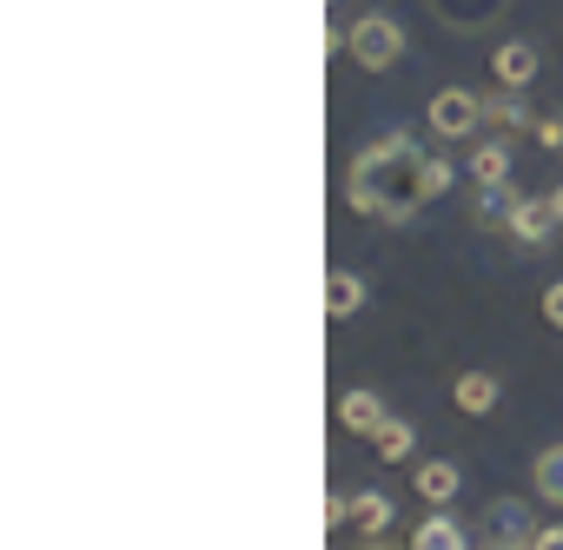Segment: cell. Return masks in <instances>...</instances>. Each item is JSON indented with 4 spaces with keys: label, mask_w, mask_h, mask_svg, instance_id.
<instances>
[{
    "label": "cell",
    "mask_w": 563,
    "mask_h": 550,
    "mask_svg": "<svg viewBox=\"0 0 563 550\" xmlns=\"http://www.w3.org/2000/svg\"><path fill=\"white\" fill-rule=\"evenodd\" d=\"M490 74H497V87H530L537 80V47L530 41H504L497 61H490Z\"/></svg>",
    "instance_id": "7"
},
{
    "label": "cell",
    "mask_w": 563,
    "mask_h": 550,
    "mask_svg": "<svg viewBox=\"0 0 563 550\" xmlns=\"http://www.w3.org/2000/svg\"><path fill=\"white\" fill-rule=\"evenodd\" d=\"M530 537H537V524H530L523 497H497V504H484V517H477V543L510 550V543H530Z\"/></svg>",
    "instance_id": "3"
},
{
    "label": "cell",
    "mask_w": 563,
    "mask_h": 550,
    "mask_svg": "<svg viewBox=\"0 0 563 550\" xmlns=\"http://www.w3.org/2000/svg\"><path fill=\"white\" fill-rule=\"evenodd\" d=\"M431 14H438L444 28L471 34V28H484V21H497V14H504V0H431Z\"/></svg>",
    "instance_id": "9"
},
{
    "label": "cell",
    "mask_w": 563,
    "mask_h": 550,
    "mask_svg": "<svg viewBox=\"0 0 563 550\" xmlns=\"http://www.w3.org/2000/svg\"><path fill=\"white\" fill-rule=\"evenodd\" d=\"M543 319H550V326H556V332H563V279H556V286H550V293H543Z\"/></svg>",
    "instance_id": "19"
},
{
    "label": "cell",
    "mask_w": 563,
    "mask_h": 550,
    "mask_svg": "<svg viewBox=\"0 0 563 550\" xmlns=\"http://www.w3.org/2000/svg\"><path fill=\"white\" fill-rule=\"evenodd\" d=\"M550 206H556V219H563V186H550Z\"/></svg>",
    "instance_id": "22"
},
{
    "label": "cell",
    "mask_w": 563,
    "mask_h": 550,
    "mask_svg": "<svg viewBox=\"0 0 563 550\" xmlns=\"http://www.w3.org/2000/svg\"><path fill=\"white\" fill-rule=\"evenodd\" d=\"M424 160L411 133H385L372 140L352 166H345V206L365 212V219H385V226H405L431 193H424Z\"/></svg>",
    "instance_id": "1"
},
{
    "label": "cell",
    "mask_w": 563,
    "mask_h": 550,
    "mask_svg": "<svg viewBox=\"0 0 563 550\" xmlns=\"http://www.w3.org/2000/svg\"><path fill=\"white\" fill-rule=\"evenodd\" d=\"M345 54H352L365 74H385V67L405 61V28H398L391 14H365V21L345 34Z\"/></svg>",
    "instance_id": "2"
},
{
    "label": "cell",
    "mask_w": 563,
    "mask_h": 550,
    "mask_svg": "<svg viewBox=\"0 0 563 550\" xmlns=\"http://www.w3.org/2000/svg\"><path fill=\"white\" fill-rule=\"evenodd\" d=\"M352 524H358L365 537L385 530V524H391V497H385V491H358V497H352Z\"/></svg>",
    "instance_id": "15"
},
{
    "label": "cell",
    "mask_w": 563,
    "mask_h": 550,
    "mask_svg": "<svg viewBox=\"0 0 563 550\" xmlns=\"http://www.w3.org/2000/svg\"><path fill=\"white\" fill-rule=\"evenodd\" d=\"M339 425L358 431V438H378V431L391 425V411H385L378 392H345V398H339Z\"/></svg>",
    "instance_id": "6"
},
{
    "label": "cell",
    "mask_w": 563,
    "mask_h": 550,
    "mask_svg": "<svg viewBox=\"0 0 563 550\" xmlns=\"http://www.w3.org/2000/svg\"><path fill=\"white\" fill-rule=\"evenodd\" d=\"M451 405L471 411V418H484V411L497 405V378H490V372H464V378L451 385Z\"/></svg>",
    "instance_id": "10"
},
{
    "label": "cell",
    "mask_w": 563,
    "mask_h": 550,
    "mask_svg": "<svg viewBox=\"0 0 563 550\" xmlns=\"http://www.w3.org/2000/svg\"><path fill=\"white\" fill-rule=\"evenodd\" d=\"M477 120H484V100L464 94V87H444V94L431 100V133H438V140H471Z\"/></svg>",
    "instance_id": "4"
},
{
    "label": "cell",
    "mask_w": 563,
    "mask_h": 550,
    "mask_svg": "<svg viewBox=\"0 0 563 550\" xmlns=\"http://www.w3.org/2000/svg\"><path fill=\"white\" fill-rule=\"evenodd\" d=\"M556 226H563V219H556V206H550V199H517V206H510V219H504V232H510L517 245H530V252H543Z\"/></svg>",
    "instance_id": "5"
},
{
    "label": "cell",
    "mask_w": 563,
    "mask_h": 550,
    "mask_svg": "<svg viewBox=\"0 0 563 550\" xmlns=\"http://www.w3.org/2000/svg\"><path fill=\"white\" fill-rule=\"evenodd\" d=\"M451 179H457V173H451V160H438V153H431V160H424V193L438 199V193H451Z\"/></svg>",
    "instance_id": "18"
},
{
    "label": "cell",
    "mask_w": 563,
    "mask_h": 550,
    "mask_svg": "<svg viewBox=\"0 0 563 550\" xmlns=\"http://www.w3.org/2000/svg\"><path fill=\"white\" fill-rule=\"evenodd\" d=\"M372 444H378V458H385V464H405V458H411V444H418V431H411L405 418H391Z\"/></svg>",
    "instance_id": "17"
},
{
    "label": "cell",
    "mask_w": 563,
    "mask_h": 550,
    "mask_svg": "<svg viewBox=\"0 0 563 550\" xmlns=\"http://www.w3.org/2000/svg\"><path fill=\"white\" fill-rule=\"evenodd\" d=\"M530 484H537V497H543V504H563V444H543V451H537Z\"/></svg>",
    "instance_id": "13"
},
{
    "label": "cell",
    "mask_w": 563,
    "mask_h": 550,
    "mask_svg": "<svg viewBox=\"0 0 563 550\" xmlns=\"http://www.w3.org/2000/svg\"><path fill=\"white\" fill-rule=\"evenodd\" d=\"M484 120H497V127H530V113H523V100H517V87H497L490 100H484Z\"/></svg>",
    "instance_id": "16"
},
{
    "label": "cell",
    "mask_w": 563,
    "mask_h": 550,
    "mask_svg": "<svg viewBox=\"0 0 563 550\" xmlns=\"http://www.w3.org/2000/svg\"><path fill=\"white\" fill-rule=\"evenodd\" d=\"M325 312H332V319H352V312H365V272H345V265H332V279H325Z\"/></svg>",
    "instance_id": "8"
},
{
    "label": "cell",
    "mask_w": 563,
    "mask_h": 550,
    "mask_svg": "<svg viewBox=\"0 0 563 550\" xmlns=\"http://www.w3.org/2000/svg\"><path fill=\"white\" fill-rule=\"evenodd\" d=\"M530 543H537V550H563V524H543V530H537Z\"/></svg>",
    "instance_id": "20"
},
{
    "label": "cell",
    "mask_w": 563,
    "mask_h": 550,
    "mask_svg": "<svg viewBox=\"0 0 563 550\" xmlns=\"http://www.w3.org/2000/svg\"><path fill=\"white\" fill-rule=\"evenodd\" d=\"M471 179H477V186H504V179H510V146H504V140H484V146L471 153Z\"/></svg>",
    "instance_id": "14"
},
{
    "label": "cell",
    "mask_w": 563,
    "mask_h": 550,
    "mask_svg": "<svg viewBox=\"0 0 563 550\" xmlns=\"http://www.w3.org/2000/svg\"><path fill=\"white\" fill-rule=\"evenodd\" d=\"M537 140L543 146H563V120H537Z\"/></svg>",
    "instance_id": "21"
},
{
    "label": "cell",
    "mask_w": 563,
    "mask_h": 550,
    "mask_svg": "<svg viewBox=\"0 0 563 550\" xmlns=\"http://www.w3.org/2000/svg\"><path fill=\"white\" fill-rule=\"evenodd\" d=\"M457 484H464V477H457V464H451V458L418 464V497H424V504H451V497H457Z\"/></svg>",
    "instance_id": "11"
},
{
    "label": "cell",
    "mask_w": 563,
    "mask_h": 550,
    "mask_svg": "<svg viewBox=\"0 0 563 550\" xmlns=\"http://www.w3.org/2000/svg\"><path fill=\"white\" fill-rule=\"evenodd\" d=\"M411 543H418V550H464L471 537H464V524H457V517H444V510H438V517H424V524L411 530Z\"/></svg>",
    "instance_id": "12"
}]
</instances>
